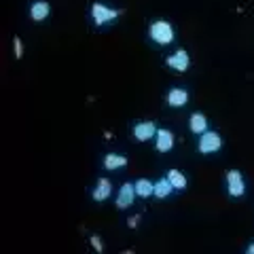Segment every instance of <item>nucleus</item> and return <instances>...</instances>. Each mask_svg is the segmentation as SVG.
I'll use <instances>...</instances> for the list:
<instances>
[{"instance_id": "4", "label": "nucleus", "mask_w": 254, "mask_h": 254, "mask_svg": "<svg viewBox=\"0 0 254 254\" xmlns=\"http://www.w3.org/2000/svg\"><path fill=\"white\" fill-rule=\"evenodd\" d=\"M227 190H229V195H231V197H242L246 193L244 176L237 170L227 172Z\"/></svg>"}, {"instance_id": "11", "label": "nucleus", "mask_w": 254, "mask_h": 254, "mask_svg": "<svg viewBox=\"0 0 254 254\" xmlns=\"http://www.w3.org/2000/svg\"><path fill=\"white\" fill-rule=\"evenodd\" d=\"M49 13H51V6H49V2H45V0H38V2H34L30 6V17L34 21L47 19L49 17Z\"/></svg>"}, {"instance_id": "2", "label": "nucleus", "mask_w": 254, "mask_h": 254, "mask_svg": "<svg viewBox=\"0 0 254 254\" xmlns=\"http://www.w3.org/2000/svg\"><path fill=\"white\" fill-rule=\"evenodd\" d=\"M220 148H222V138L216 131H203L199 136V140H197V150H199L201 155L218 153Z\"/></svg>"}, {"instance_id": "15", "label": "nucleus", "mask_w": 254, "mask_h": 254, "mask_svg": "<svg viewBox=\"0 0 254 254\" xmlns=\"http://www.w3.org/2000/svg\"><path fill=\"white\" fill-rule=\"evenodd\" d=\"M172 190H174V187H172V182L168 180V176L155 182V197H159V199H165V197H170Z\"/></svg>"}, {"instance_id": "10", "label": "nucleus", "mask_w": 254, "mask_h": 254, "mask_svg": "<svg viewBox=\"0 0 254 254\" xmlns=\"http://www.w3.org/2000/svg\"><path fill=\"white\" fill-rule=\"evenodd\" d=\"M110 193H113V185H110V180L108 178H100L98 180V185H95L93 189V201H106Z\"/></svg>"}, {"instance_id": "18", "label": "nucleus", "mask_w": 254, "mask_h": 254, "mask_svg": "<svg viewBox=\"0 0 254 254\" xmlns=\"http://www.w3.org/2000/svg\"><path fill=\"white\" fill-rule=\"evenodd\" d=\"M91 246H93V248L98 250V252L104 250V246H102V242H100V237H98V235H93V237H91Z\"/></svg>"}, {"instance_id": "16", "label": "nucleus", "mask_w": 254, "mask_h": 254, "mask_svg": "<svg viewBox=\"0 0 254 254\" xmlns=\"http://www.w3.org/2000/svg\"><path fill=\"white\" fill-rule=\"evenodd\" d=\"M168 180L172 182V187L176 189V190H185L187 185H189L187 176H185V174H182L180 170H170V172H168Z\"/></svg>"}, {"instance_id": "9", "label": "nucleus", "mask_w": 254, "mask_h": 254, "mask_svg": "<svg viewBox=\"0 0 254 254\" xmlns=\"http://www.w3.org/2000/svg\"><path fill=\"white\" fill-rule=\"evenodd\" d=\"M155 140H157V150L159 153H168V150L174 148V133L170 129H159Z\"/></svg>"}, {"instance_id": "5", "label": "nucleus", "mask_w": 254, "mask_h": 254, "mask_svg": "<svg viewBox=\"0 0 254 254\" xmlns=\"http://www.w3.org/2000/svg\"><path fill=\"white\" fill-rule=\"evenodd\" d=\"M133 197H136V187L125 182V185L119 189V195H117V208L119 210H127L129 205L133 203Z\"/></svg>"}, {"instance_id": "13", "label": "nucleus", "mask_w": 254, "mask_h": 254, "mask_svg": "<svg viewBox=\"0 0 254 254\" xmlns=\"http://www.w3.org/2000/svg\"><path fill=\"white\" fill-rule=\"evenodd\" d=\"M133 187H136V195L142 197V199H146V197L155 195V182H150L148 178H140L133 182Z\"/></svg>"}, {"instance_id": "6", "label": "nucleus", "mask_w": 254, "mask_h": 254, "mask_svg": "<svg viewBox=\"0 0 254 254\" xmlns=\"http://www.w3.org/2000/svg\"><path fill=\"white\" fill-rule=\"evenodd\" d=\"M157 125L153 121H144V123H138L136 127H133V136H136L138 142H148L153 140L157 136Z\"/></svg>"}, {"instance_id": "17", "label": "nucleus", "mask_w": 254, "mask_h": 254, "mask_svg": "<svg viewBox=\"0 0 254 254\" xmlns=\"http://www.w3.org/2000/svg\"><path fill=\"white\" fill-rule=\"evenodd\" d=\"M13 45H15V58H21V53H23V45H21V41H19V38H15Z\"/></svg>"}, {"instance_id": "3", "label": "nucleus", "mask_w": 254, "mask_h": 254, "mask_svg": "<svg viewBox=\"0 0 254 254\" xmlns=\"http://www.w3.org/2000/svg\"><path fill=\"white\" fill-rule=\"evenodd\" d=\"M117 15H119V11L110 9V6H104V4H93L91 6V17H93L95 26H104V23L115 21Z\"/></svg>"}, {"instance_id": "19", "label": "nucleus", "mask_w": 254, "mask_h": 254, "mask_svg": "<svg viewBox=\"0 0 254 254\" xmlns=\"http://www.w3.org/2000/svg\"><path fill=\"white\" fill-rule=\"evenodd\" d=\"M246 252H248V254H254V244H250L248 248H246Z\"/></svg>"}, {"instance_id": "12", "label": "nucleus", "mask_w": 254, "mask_h": 254, "mask_svg": "<svg viewBox=\"0 0 254 254\" xmlns=\"http://www.w3.org/2000/svg\"><path fill=\"white\" fill-rule=\"evenodd\" d=\"M189 127H190V131H193L195 136H201L203 131H208V119H205V115H201V113H193L190 115Z\"/></svg>"}, {"instance_id": "8", "label": "nucleus", "mask_w": 254, "mask_h": 254, "mask_svg": "<svg viewBox=\"0 0 254 254\" xmlns=\"http://www.w3.org/2000/svg\"><path fill=\"white\" fill-rule=\"evenodd\" d=\"M168 104L172 108H182L189 104V91L180 89V87H174V89L168 91Z\"/></svg>"}, {"instance_id": "1", "label": "nucleus", "mask_w": 254, "mask_h": 254, "mask_svg": "<svg viewBox=\"0 0 254 254\" xmlns=\"http://www.w3.org/2000/svg\"><path fill=\"white\" fill-rule=\"evenodd\" d=\"M148 36H150V41L157 45H170L176 34H174V28L170 21H155V23H150V28H148Z\"/></svg>"}, {"instance_id": "7", "label": "nucleus", "mask_w": 254, "mask_h": 254, "mask_svg": "<svg viewBox=\"0 0 254 254\" xmlns=\"http://www.w3.org/2000/svg\"><path fill=\"white\" fill-rule=\"evenodd\" d=\"M168 66L174 68V70H178V72H185V70H189V64H190V58H189V53L185 49H178L174 55H170L168 60Z\"/></svg>"}, {"instance_id": "14", "label": "nucleus", "mask_w": 254, "mask_h": 254, "mask_svg": "<svg viewBox=\"0 0 254 254\" xmlns=\"http://www.w3.org/2000/svg\"><path fill=\"white\" fill-rule=\"evenodd\" d=\"M127 165V157L123 155H117V153H108L104 157V168L106 170H121Z\"/></svg>"}]
</instances>
